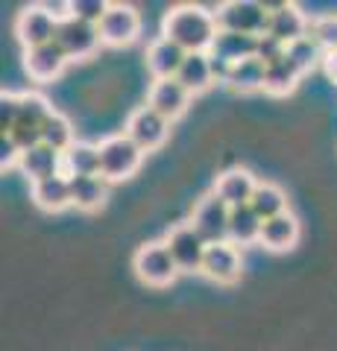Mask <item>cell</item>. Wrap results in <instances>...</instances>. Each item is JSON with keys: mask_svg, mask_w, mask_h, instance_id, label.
Here are the masks:
<instances>
[{"mask_svg": "<svg viewBox=\"0 0 337 351\" xmlns=\"http://www.w3.org/2000/svg\"><path fill=\"white\" fill-rule=\"evenodd\" d=\"M220 27H217V15L209 12L200 3H179L161 21V36L179 44L185 53H209L214 47V38Z\"/></svg>", "mask_w": 337, "mask_h": 351, "instance_id": "obj_1", "label": "cell"}, {"mask_svg": "<svg viewBox=\"0 0 337 351\" xmlns=\"http://www.w3.org/2000/svg\"><path fill=\"white\" fill-rule=\"evenodd\" d=\"M147 152L138 149L132 141L126 138V132L121 135H108L100 141V176L112 184V182H124L129 176H135L141 161Z\"/></svg>", "mask_w": 337, "mask_h": 351, "instance_id": "obj_2", "label": "cell"}, {"mask_svg": "<svg viewBox=\"0 0 337 351\" xmlns=\"http://www.w3.org/2000/svg\"><path fill=\"white\" fill-rule=\"evenodd\" d=\"M132 269L141 281L150 284V287H167V284H173L179 276V267H176V261H173L165 240L141 243L132 255Z\"/></svg>", "mask_w": 337, "mask_h": 351, "instance_id": "obj_3", "label": "cell"}, {"mask_svg": "<svg viewBox=\"0 0 337 351\" xmlns=\"http://www.w3.org/2000/svg\"><path fill=\"white\" fill-rule=\"evenodd\" d=\"M217 27L226 32H241V36H267L270 24V6L255 3V0H229L217 6Z\"/></svg>", "mask_w": 337, "mask_h": 351, "instance_id": "obj_4", "label": "cell"}, {"mask_svg": "<svg viewBox=\"0 0 337 351\" xmlns=\"http://www.w3.org/2000/svg\"><path fill=\"white\" fill-rule=\"evenodd\" d=\"M56 112L47 97H41L38 91H21V108H18V120L12 132H9V138L15 141L21 147V152L41 144V126H45V120Z\"/></svg>", "mask_w": 337, "mask_h": 351, "instance_id": "obj_5", "label": "cell"}, {"mask_svg": "<svg viewBox=\"0 0 337 351\" xmlns=\"http://www.w3.org/2000/svg\"><path fill=\"white\" fill-rule=\"evenodd\" d=\"M229 217H232V208L211 191L194 205L191 226L205 243L214 246V243H226L229 240Z\"/></svg>", "mask_w": 337, "mask_h": 351, "instance_id": "obj_6", "label": "cell"}, {"mask_svg": "<svg viewBox=\"0 0 337 351\" xmlns=\"http://www.w3.org/2000/svg\"><path fill=\"white\" fill-rule=\"evenodd\" d=\"M126 138L132 141L138 149L153 152L167 141L170 135V120H165L159 112H153L150 106H138L132 114L126 117Z\"/></svg>", "mask_w": 337, "mask_h": 351, "instance_id": "obj_7", "label": "cell"}, {"mask_svg": "<svg viewBox=\"0 0 337 351\" xmlns=\"http://www.w3.org/2000/svg\"><path fill=\"white\" fill-rule=\"evenodd\" d=\"M97 29H100V44L106 47H129L141 36V15L129 3H108V12Z\"/></svg>", "mask_w": 337, "mask_h": 351, "instance_id": "obj_8", "label": "cell"}, {"mask_svg": "<svg viewBox=\"0 0 337 351\" xmlns=\"http://www.w3.org/2000/svg\"><path fill=\"white\" fill-rule=\"evenodd\" d=\"M165 243L170 249L173 261H176L179 272H202V261H205V252H209V243L194 232L191 223H182L176 228H170Z\"/></svg>", "mask_w": 337, "mask_h": 351, "instance_id": "obj_9", "label": "cell"}, {"mask_svg": "<svg viewBox=\"0 0 337 351\" xmlns=\"http://www.w3.org/2000/svg\"><path fill=\"white\" fill-rule=\"evenodd\" d=\"M56 32H59V24L41 9V3H30L27 9H21V15L15 18V36L24 44V50L56 41Z\"/></svg>", "mask_w": 337, "mask_h": 351, "instance_id": "obj_10", "label": "cell"}, {"mask_svg": "<svg viewBox=\"0 0 337 351\" xmlns=\"http://www.w3.org/2000/svg\"><path fill=\"white\" fill-rule=\"evenodd\" d=\"M241 269H244L241 249L226 240V243L209 246L200 276H205V278L214 281V284H223V287H229V284H235L237 278H241Z\"/></svg>", "mask_w": 337, "mask_h": 351, "instance_id": "obj_11", "label": "cell"}, {"mask_svg": "<svg viewBox=\"0 0 337 351\" xmlns=\"http://www.w3.org/2000/svg\"><path fill=\"white\" fill-rule=\"evenodd\" d=\"M56 44L68 53V59H89L91 53L100 47V29L94 24H85L80 18H71L59 24V32H56Z\"/></svg>", "mask_w": 337, "mask_h": 351, "instance_id": "obj_12", "label": "cell"}, {"mask_svg": "<svg viewBox=\"0 0 337 351\" xmlns=\"http://www.w3.org/2000/svg\"><path fill=\"white\" fill-rule=\"evenodd\" d=\"M147 106L159 112L165 120H179L191 106V94L182 88L179 80H156L147 91Z\"/></svg>", "mask_w": 337, "mask_h": 351, "instance_id": "obj_13", "label": "cell"}, {"mask_svg": "<svg viewBox=\"0 0 337 351\" xmlns=\"http://www.w3.org/2000/svg\"><path fill=\"white\" fill-rule=\"evenodd\" d=\"M68 53H65L56 41L41 44V47L24 50V71L32 82H53L68 64Z\"/></svg>", "mask_w": 337, "mask_h": 351, "instance_id": "obj_14", "label": "cell"}, {"mask_svg": "<svg viewBox=\"0 0 337 351\" xmlns=\"http://www.w3.org/2000/svg\"><path fill=\"white\" fill-rule=\"evenodd\" d=\"M311 32V21L305 18V12L297 3H279L270 9V24H267V36H273L276 41L288 44L305 38Z\"/></svg>", "mask_w": 337, "mask_h": 351, "instance_id": "obj_15", "label": "cell"}, {"mask_svg": "<svg viewBox=\"0 0 337 351\" xmlns=\"http://www.w3.org/2000/svg\"><path fill=\"white\" fill-rule=\"evenodd\" d=\"M258 188V179L246 167H232L217 176L214 182V193L229 205V208H241L253 202V193Z\"/></svg>", "mask_w": 337, "mask_h": 351, "instance_id": "obj_16", "label": "cell"}, {"mask_svg": "<svg viewBox=\"0 0 337 351\" xmlns=\"http://www.w3.org/2000/svg\"><path fill=\"white\" fill-rule=\"evenodd\" d=\"M185 56H188V53H185L179 44H173L170 38L159 36L147 47V71L153 73V80H176Z\"/></svg>", "mask_w": 337, "mask_h": 351, "instance_id": "obj_17", "label": "cell"}, {"mask_svg": "<svg viewBox=\"0 0 337 351\" xmlns=\"http://www.w3.org/2000/svg\"><path fill=\"white\" fill-rule=\"evenodd\" d=\"M18 170L24 173L32 184L45 182V179H50V176L62 173V152H56L47 144H36V147H30V149L21 152Z\"/></svg>", "mask_w": 337, "mask_h": 351, "instance_id": "obj_18", "label": "cell"}, {"mask_svg": "<svg viewBox=\"0 0 337 351\" xmlns=\"http://www.w3.org/2000/svg\"><path fill=\"white\" fill-rule=\"evenodd\" d=\"M32 202L47 214H59V211H65V208H71L73 205L71 179L65 173H59V176H50V179H45V182H36L32 184Z\"/></svg>", "mask_w": 337, "mask_h": 351, "instance_id": "obj_19", "label": "cell"}, {"mask_svg": "<svg viewBox=\"0 0 337 351\" xmlns=\"http://www.w3.org/2000/svg\"><path fill=\"white\" fill-rule=\"evenodd\" d=\"M297 240H299V219L290 211H285L273 219H267L264 228H261L258 243L270 252H288V249L297 246Z\"/></svg>", "mask_w": 337, "mask_h": 351, "instance_id": "obj_20", "label": "cell"}, {"mask_svg": "<svg viewBox=\"0 0 337 351\" xmlns=\"http://www.w3.org/2000/svg\"><path fill=\"white\" fill-rule=\"evenodd\" d=\"M62 173L68 176V179H80V176H100V144L77 141L68 152H62Z\"/></svg>", "mask_w": 337, "mask_h": 351, "instance_id": "obj_21", "label": "cell"}, {"mask_svg": "<svg viewBox=\"0 0 337 351\" xmlns=\"http://www.w3.org/2000/svg\"><path fill=\"white\" fill-rule=\"evenodd\" d=\"M176 80L182 82V88L191 97L209 91V88L217 82L214 71H211V56L209 53H188L185 62H182V68H179V73H176Z\"/></svg>", "mask_w": 337, "mask_h": 351, "instance_id": "obj_22", "label": "cell"}, {"mask_svg": "<svg viewBox=\"0 0 337 351\" xmlns=\"http://www.w3.org/2000/svg\"><path fill=\"white\" fill-rule=\"evenodd\" d=\"M211 56L223 59V62H244V59H253L258 53V38L255 36H241V32H226L220 29L214 38V47L209 50Z\"/></svg>", "mask_w": 337, "mask_h": 351, "instance_id": "obj_23", "label": "cell"}, {"mask_svg": "<svg viewBox=\"0 0 337 351\" xmlns=\"http://www.w3.org/2000/svg\"><path fill=\"white\" fill-rule=\"evenodd\" d=\"M71 199L80 211H97L108 199V182L103 176H80L71 179Z\"/></svg>", "mask_w": 337, "mask_h": 351, "instance_id": "obj_24", "label": "cell"}, {"mask_svg": "<svg viewBox=\"0 0 337 351\" xmlns=\"http://www.w3.org/2000/svg\"><path fill=\"white\" fill-rule=\"evenodd\" d=\"M261 228H264V219H261L249 205L232 208L229 217V243L235 246H253L261 240Z\"/></svg>", "mask_w": 337, "mask_h": 351, "instance_id": "obj_25", "label": "cell"}, {"mask_svg": "<svg viewBox=\"0 0 337 351\" xmlns=\"http://www.w3.org/2000/svg\"><path fill=\"white\" fill-rule=\"evenodd\" d=\"M264 73H267V64L261 59H244V62H235L229 76H226V85L232 91H241V94H249V91H264Z\"/></svg>", "mask_w": 337, "mask_h": 351, "instance_id": "obj_26", "label": "cell"}, {"mask_svg": "<svg viewBox=\"0 0 337 351\" xmlns=\"http://www.w3.org/2000/svg\"><path fill=\"white\" fill-rule=\"evenodd\" d=\"M249 208H253V211L267 223V219H273V217L288 211V196L273 182H258V188L253 193V202H249Z\"/></svg>", "mask_w": 337, "mask_h": 351, "instance_id": "obj_27", "label": "cell"}, {"mask_svg": "<svg viewBox=\"0 0 337 351\" xmlns=\"http://www.w3.org/2000/svg\"><path fill=\"white\" fill-rule=\"evenodd\" d=\"M302 80V73L293 68V64L285 59H279L273 64H267V73H264V91L273 94V97H288L293 88H297V82Z\"/></svg>", "mask_w": 337, "mask_h": 351, "instance_id": "obj_28", "label": "cell"}, {"mask_svg": "<svg viewBox=\"0 0 337 351\" xmlns=\"http://www.w3.org/2000/svg\"><path fill=\"white\" fill-rule=\"evenodd\" d=\"M41 144L53 147L56 152H68L73 144H77V138H73V123L62 112H53L45 126H41Z\"/></svg>", "mask_w": 337, "mask_h": 351, "instance_id": "obj_29", "label": "cell"}, {"mask_svg": "<svg viewBox=\"0 0 337 351\" xmlns=\"http://www.w3.org/2000/svg\"><path fill=\"white\" fill-rule=\"evenodd\" d=\"M285 56H288V62H290L299 73H308L311 68H317V62L325 59V50L311 38V32H308L305 38L288 44V53H285Z\"/></svg>", "mask_w": 337, "mask_h": 351, "instance_id": "obj_30", "label": "cell"}, {"mask_svg": "<svg viewBox=\"0 0 337 351\" xmlns=\"http://www.w3.org/2000/svg\"><path fill=\"white\" fill-rule=\"evenodd\" d=\"M311 38L320 44L325 53L337 50V15H323L311 21Z\"/></svg>", "mask_w": 337, "mask_h": 351, "instance_id": "obj_31", "label": "cell"}, {"mask_svg": "<svg viewBox=\"0 0 337 351\" xmlns=\"http://www.w3.org/2000/svg\"><path fill=\"white\" fill-rule=\"evenodd\" d=\"M71 6H73V18L85 21V24H94V27H100V21L108 12L106 0H71Z\"/></svg>", "mask_w": 337, "mask_h": 351, "instance_id": "obj_32", "label": "cell"}, {"mask_svg": "<svg viewBox=\"0 0 337 351\" xmlns=\"http://www.w3.org/2000/svg\"><path fill=\"white\" fill-rule=\"evenodd\" d=\"M18 108H21V94L15 91H3L0 94V129H3V135H9L18 120Z\"/></svg>", "mask_w": 337, "mask_h": 351, "instance_id": "obj_33", "label": "cell"}, {"mask_svg": "<svg viewBox=\"0 0 337 351\" xmlns=\"http://www.w3.org/2000/svg\"><path fill=\"white\" fill-rule=\"evenodd\" d=\"M285 53H288V47L281 41H276L273 36H261L258 38V53H255V59H261L264 64H273V62H279V59H285Z\"/></svg>", "mask_w": 337, "mask_h": 351, "instance_id": "obj_34", "label": "cell"}, {"mask_svg": "<svg viewBox=\"0 0 337 351\" xmlns=\"http://www.w3.org/2000/svg\"><path fill=\"white\" fill-rule=\"evenodd\" d=\"M41 9H45V12L56 21V24H65V21L73 18L71 0H41Z\"/></svg>", "mask_w": 337, "mask_h": 351, "instance_id": "obj_35", "label": "cell"}, {"mask_svg": "<svg viewBox=\"0 0 337 351\" xmlns=\"http://www.w3.org/2000/svg\"><path fill=\"white\" fill-rule=\"evenodd\" d=\"M18 161H21V147L15 144L9 135L0 138V167H18Z\"/></svg>", "mask_w": 337, "mask_h": 351, "instance_id": "obj_36", "label": "cell"}, {"mask_svg": "<svg viewBox=\"0 0 337 351\" xmlns=\"http://www.w3.org/2000/svg\"><path fill=\"white\" fill-rule=\"evenodd\" d=\"M323 71H325V76L337 85V50H332V53H325V59H323Z\"/></svg>", "mask_w": 337, "mask_h": 351, "instance_id": "obj_37", "label": "cell"}]
</instances>
